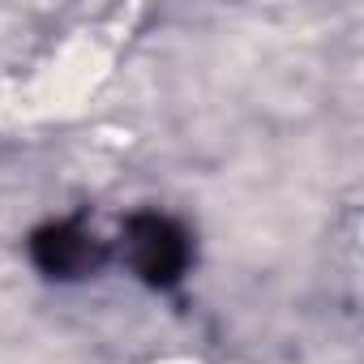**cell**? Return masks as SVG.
<instances>
[{
	"mask_svg": "<svg viewBox=\"0 0 364 364\" xmlns=\"http://www.w3.org/2000/svg\"><path fill=\"white\" fill-rule=\"evenodd\" d=\"M133 249H137L141 274L154 279V283L176 279L180 266H185V240H180L163 219H141L137 232H133Z\"/></svg>",
	"mask_w": 364,
	"mask_h": 364,
	"instance_id": "1",
	"label": "cell"
},
{
	"mask_svg": "<svg viewBox=\"0 0 364 364\" xmlns=\"http://www.w3.org/2000/svg\"><path fill=\"white\" fill-rule=\"evenodd\" d=\"M86 240L82 236H73V232H48L43 240H39V257H43V266L48 270H73L77 262H86Z\"/></svg>",
	"mask_w": 364,
	"mask_h": 364,
	"instance_id": "2",
	"label": "cell"
}]
</instances>
